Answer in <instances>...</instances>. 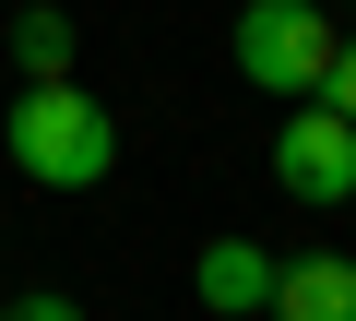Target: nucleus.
I'll list each match as a JSON object with an SVG mask.
<instances>
[{
  "instance_id": "6e6552de",
  "label": "nucleus",
  "mask_w": 356,
  "mask_h": 321,
  "mask_svg": "<svg viewBox=\"0 0 356 321\" xmlns=\"http://www.w3.org/2000/svg\"><path fill=\"white\" fill-rule=\"evenodd\" d=\"M321 95H332V119H356V36L332 48V84H321Z\"/></svg>"
},
{
  "instance_id": "423d86ee",
  "label": "nucleus",
  "mask_w": 356,
  "mask_h": 321,
  "mask_svg": "<svg viewBox=\"0 0 356 321\" xmlns=\"http://www.w3.org/2000/svg\"><path fill=\"white\" fill-rule=\"evenodd\" d=\"M13 60H24V84H60V72H72V24H60V13H24V24H13Z\"/></svg>"
},
{
  "instance_id": "0eeeda50",
  "label": "nucleus",
  "mask_w": 356,
  "mask_h": 321,
  "mask_svg": "<svg viewBox=\"0 0 356 321\" xmlns=\"http://www.w3.org/2000/svg\"><path fill=\"white\" fill-rule=\"evenodd\" d=\"M0 321H83V309H72L60 285H24V297H13V309H0Z\"/></svg>"
},
{
  "instance_id": "20e7f679",
  "label": "nucleus",
  "mask_w": 356,
  "mask_h": 321,
  "mask_svg": "<svg viewBox=\"0 0 356 321\" xmlns=\"http://www.w3.org/2000/svg\"><path fill=\"white\" fill-rule=\"evenodd\" d=\"M191 297H202V309H226V321H238V309H273V250L214 238V250L191 262Z\"/></svg>"
},
{
  "instance_id": "39448f33",
  "label": "nucleus",
  "mask_w": 356,
  "mask_h": 321,
  "mask_svg": "<svg viewBox=\"0 0 356 321\" xmlns=\"http://www.w3.org/2000/svg\"><path fill=\"white\" fill-rule=\"evenodd\" d=\"M273 321H356V262H273Z\"/></svg>"
},
{
  "instance_id": "f257e3e1",
  "label": "nucleus",
  "mask_w": 356,
  "mask_h": 321,
  "mask_svg": "<svg viewBox=\"0 0 356 321\" xmlns=\"http://www.w3.org/2000/svg\"><path fill=\"white\" fill-rule=\"evenodd\" d=\"M0 143H13V167H24L36 191H95V179L119 167V119H107L95 95H72V72H60V84H24L13 119H0Z\"/></svg>"
},
{
  "instance_id": "7ed1b4c3",
  "label": "nucleus",
  "mask_w": 356,
  "mask_h": 321,
  "mask_svg": "<svg viewBox=\"0 0 356 321\" xmlns=\"http://www.w3.org/2000/svg\"><path fill=\"white\" fill-rule=\"evenodd\" d=\"M273 179H285V203H356V119H332V107H297L285 131H273Z\"/></svg>"
},
{
  "instance_id": "f03ea898",
  "label": "nucleus",
  "mask_w": 356,
  "mask_h": 321,
  "mask_svg": "<svg viewBox=\"0 0 356 321\" xmlns=\"http://www.w3.org/2000/svg\"><path fill=\"white\" fill-rule=\"evenodd\" d=\"M332 13L321 0H238V72L261 95H321L332 84Z\"/></svg>"
}]
</instances>
